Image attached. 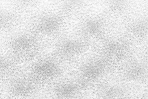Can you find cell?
<instances>
[{"mask_svg":"<svg viewBox=\"0 0 148 99\" xmlns=\"http://www.w3.org/2000/svg\"><path fill=\"white\" fill-rule=\"evenodd\" d=\"M57 67L54 63L49 61H43L38 63L35 67L34 72L40 77L48 78L55 74Z\"/></svg>","mask_w":148,"mask_h":99,"instance_id":"1","label":"cell"},{"mask_svg":"<svg viewBox=\"0 0 148 99\" xmlns=\"http://www.w3.org/2000/svg\"><path fill=\"white\" fill-rule=\"evenodd\" d=\"M59 21L54 16H45L40 19L38 23V29L43 33L51 32L58 27Z\"/></svg>","mask_w":148,"mask_h":99,"instance_id":"2","label":"cell"},{"mask_svg":"<svg viewBox=\"0 0 148 99\" xmlns=\"http://www.w3.org/2000/svg\"><path fill=\"white\" fill-rule=\"evenodd\" d=\"M33 42L32 39L26 36H20L15 38L12 43V46L16 51L26 52L32 48Z\"/></svg>","mask_w":148,"mask_h":99,"instance_id":"3","label":"cell"},{"mask_svg":"<svg viewBox=\"0 0 148 99\" xmlns=\"http://www.w3.org/2000/svg\"><path fill=\"white\" fill-rule=\"evenodd\" d=\"M81 45L75 41L65 42L61 46V51L66 55H71L77 53L81 50Z\"/></svg>","mask_w":148,"mask_h":99,"instance_id":"4","label":"cell"},{"mask_svg":"<svg viewBox=\"0 0 148 99\" xmlns=\"http://www.w3.org/2000/svg\"><path fill=\"white\" fill-rule=\"evenodd\" d=\"M98 68L95 63H90L86 64L83 67L82 72L84 75L87 76H92L98 72Z\"/></svg>","mask_w":148,"mask_h":99,"instance_id":"5","label":"cell"},{"mask_svg":"<svg viewBox=\"0 0 148 99\" xmlns=\"http://www.w3.org/2000/svg\"><path fill=\"white\" fill-rule=\"evenodd\" d=\"M99 23L97 20H90L84 25V30L89 34H94L99 29Z\"/></svg>","mask_w":148,"mask_h":99,"instance_id":"6","label":"cell"},{"mask_svg":"<svg viewBox=\"0 0 148 99\" xmlns=\"http://www.w3.org/2000/svg\"><path fill=\"white\" fill-rule=\"evenodd\" d=\"M29 85L25 81H18L13 84L12 88L15 93L24 94L26 93L29 89Z\"/></svg>","mask_w":148,"mask_h":99,"instance_id":"7","label":"cell"},{"mask_svg":"<svg viewBox=\"0 0 148 99\" xmlns=\"http://www.w3.org/2000/svg\"><path fill=\"white\" fill-rule=\"evenodd\" d=\"M74 90L73 85L71 84L63 85L59 86L57 88V92L62 95H68L71 93H72Z\"/></svg>","mask_w":148,"mask_h":99,"instance_id":"8","label":"cell"}]
</instances>
